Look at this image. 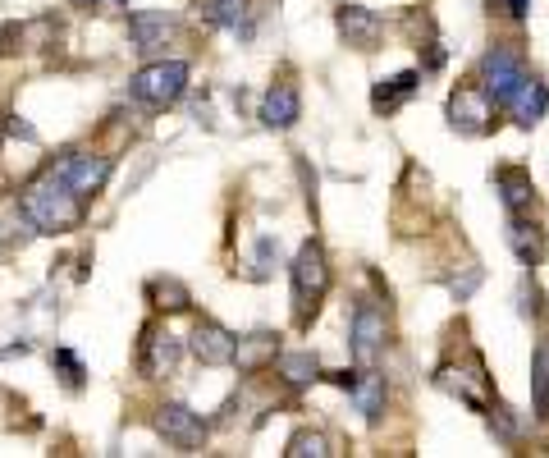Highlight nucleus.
Here are the masks:
<instances>
[{
  "instance_id": "f257e3e1",
  "label": "nucleus",
  "mask_w": 549,
  "mask_h": 458,
  "mask_svg": "<svg viewBox=\"0 0 549 458\" xmlns=\"http://www.w3.org/2000/svg\"><path fill=\"white\" fill-rule=\"evenodd\" d=\"M19 211H23V220H28L37 234H69V229L83 225V197H78L60 175H55V170H46L37 184L23 188Z\"/></svg>"
},
{
  "instance_id": "f03ea898",
  "label": "nucleus",
  "mask_w": 549,
  "mask_h": 458,
  "mask_svg": "<svg viewBox=\"0 0 549 458\" xmlns=\"http://www.w3.org/2000/svg\"><path fill=\"white\" fill-rule=\"evenodd\" d=\"M289 275H293V321L307 326V321L316 317L321 298L330 294V262H325L321 243L316 239L302 243L298 257H293V266H289Z\"/></svg>"
},
{
  "instance_id": "7ed1b4c3",
  "label": "nucleus",
  "mask_w": 549,
  "mask_h": 458,
  "mask_svg": "<svg viewBox=\"0 0 549 458\" xmlns=\"http://www.w3.org/2000/svg\"><path fill=\"white\" fill-rule=\"evenodd\" d=\"M129 92H133V101H142V106H151V110L174 106V101L188 92V65H183V60H156V65L133 74Z\"/></svg>"
},
{
  "instance_id": "20e7f679",
  "label": "nucleus",
  "mask_w": 549,
  "mask_h": 458,
  "mask_svg": "<svg viewBox=\"0 0 549 458\" xmlns=\"http://www.w3.org/2000/svg\"><path fill=\"white\" fill-rule=\"evenodd\" d=\"M522 83H527V60L517 46H490L481 55V88L495 106H508Z\"/></svg>"
},
{
  "instance_id": "39448f33",
  "label": "nucleus",
  "mask_w": 549,
  "mask_h": 458,
  "mask_svg": "<svg viewBox=\"0 0 549 458\" xmlns=\"http://www.w3.org/2000/svg\"><path fill=\"white\" fill-rule=\"evenodd\" d=\"M385 339H389V321L371 298H362L353 312V326H348V344H353V362L357 367H376L380 353H385Z\"/></svg>"
},
{
  "instance_id": "423d86ee",
  "label": "nucleus",
  "mask_w": 549,
  "mask_h": 458,
  "mask_svg": "<svg viewBox=\"0 0 549 458\" xmlns=\"http://www.w3.org/2000/svg\"><path fill=\"white\" fill-rule=\"evenodd\" d=\"M490 120H495V101L485 97V88H472V83L453 88V97H449L453 133H463V138H481V133H490Z\"/></svg>"
},
{
  "instance_id": "0eeeda50",
  "label": "nucleus",
  "mask_w": 549,
  "mask_h": 458,
  "mask_svg": "<svg viewBox=\"0 0 549 458\" xmlns=\"http://www.w3.org/2000/svg\"><path fill=\"white\" fill-rule=\"evenodd\" d=\"M156 431H161L165 445L183 449V454H193V449L206 445V422L188 404H161L156 408Z\"/></svg>"
},
{
  "instance_id": "6e6552de",
  "label": "nucleus",
  "mask_w": 549,
  "mask_h": 458,
  "mask_svg": "<svg viewBox=\"0 0 549 458\" xmlns=\"http://www.w3.org/2000/svg\"><path fill=\"white\" fill-rule=\"evenodd\" d=\"M51 170L65 179L78 197H92V193H101V188L110 184V170H115V161H110V156H92V152H69L65 161L51 165Z\"/></svg>"
},
{
  "instance_id": "1a4fd4ad",
  "label": "nucleus",
  "mask_w": 549,
  "mask_h": 458,
  "mask_svg": "<svg viewBox=\"0 0 549 458\" xmlns=\"http://www.w3.org/2000/svg\"><path fill=\"white\" fill-rule=\"evenodd\" d=\"M334 28H339V37H344L353 51H376L380 37H385L380 14L366 10V5H339V10H334Z\"/></svg>"
},
{
  "instance_id": "9d476101",
  "label": "nucleus",
  "mask_w": 549,
  "mask_h": 458,
  "mask_svg": "<svg viewBox=\"0 0 549 458\" xmlns=\"http://www.w3.org/2000/svg\"><path fill=\"white\" fill-rule=\"evenodd\" d=\"M188 349H193V358L202 362V367H229V362H234V335H229L220 321L202 317V321L193 326Z\"/></svg>"
},
{
  "instance_id": "9b49d317",
  "label": "nucleus",
  "mask_w": 549,
  "mask_h": 458,
  "mask_svg": "<svg viewBox=\"0 0 549 458\" xmlns=\"http://www.w3.org/2000/svg\"><path fill=\"white\" fill-rule=\"evenodd\" d=\"M179 358H183V344H179V339H174L170 330L147 326V339H142V358H138L142 376L161 381V376H170V371L179 367Z\"/></svg>"
},
{
  "instance_id": "f8f14e48",
  "label": "nucleus",
  "mask_w": 549,
  "mask_h": 458,
  "mask_svg": "<svg viewBox=\"0 0 549 458\" xmlns=\"http://www.w3.org/2000/svg\"><path fill=\"white\" fill-rule=\"evenodd\" d=\"M302 120V97L293 83H275V88L261 97V124L275 133H289Z\"/></svg>"
},
{
  "instance_id": "ddd939ff",
  "label": "nucleus",
  "mask_w": 549,
  "mask_h": 458,
  "mask_svg": "<svg viewBox=\"0 0 549 458\" xmlns=\"http://www.w3.org/2000/svg\"><path fill=\"white\" fill-rule=\"evenodd\" d=\"M275 358H280V335L257 330V335H248V339H234V362H229V367H238L243 376H257V371L275 367Z\"/></svg>"
},
{
  "instance_id": "4468645a",
  "label": "nucleus",
  "mask_w": 549,
  "mask_h": 458,
  "mask_svg": "<svg viewBox=\"0 0 549 458\" xmlns=\"http://www.w3.org/2000/svg\"><path fill=\"white\" fill-rule=\"evenodd\" d=\"M495 188H499V202H504L508 216H527L536 207V184H531L527 170H517V165H504L495 175Z\"/></svg>"
},
{
  "instance_id": "2eb2a0df",
  "label": "nucleus",
  "mask_w": 549,
  "mask_h": 458,
  "mask_svg": "<svg viewBox=\"0 0 549 458\" xmlns=\"http://www.w3.org/2000/svg\"><path fill=\"white\" fill-rule=\"evenodd\" d=\"M435 381H440V390L458 394V399H463L467 408H476V413H485V408H490V399L476 390V385H485L481 362H472V371H463V367H453V362H449V367H440V376H435Z\"/></svg>"
},
{
  "instance_id": "dca6fc26",
  "label": "nucleus",
  "mask_w": 549,
  "mask_h": 458,
  "mask_svg": "<svg viewBox=\"0 0 549 458\" xmlns=\"http://www.w3.org/2000/svg\"><path fill=\"white\" fill-rule=\"evenodd\" d=\"M170 33H174V14H165V10H138L129 19V37H133L138 51H156V46H165L170 42Z\"/></svg>"
},
{
  "instance_id": "f3484780",
  "label": "nucleus",
  "mask_w": 549,
  "mask_h": 458,
  "mask_svg": "<svg viewBox=\"0 0 549 458\" xmlns=\"http://www.w3.org/2000/svg\"><path fill=\"white\" fill-rule=\"evenodd\" d=\"M348 394H353L357 413L366 417V422H380V413H385V376H380L376 367H362L353 376V385H348Z\"/></svg>"
},
{
  "instance_id": "a211bd4d",
  "label": "nucleus",
  "mask_w": 549,
  "mask_h": 458,
  "mask_svg": "<svg viewBox=\"0 0 549 458\" xmlns=\"http://www.w3.org/2000/svg\"><path fill=\"white\" fill-rule=\"evenodd\" d=\"M508 248L517 252L522 266H540V257H545V229L531 225L527 216H508Z\"/></svg>"
},
{
  "instance_id": "6ab92c4d",
  "label": "nucleus",
  "mask_w": 549,
  "mask_h": 458,
  "mask_svg": "<svg viewBox=\"0 0 549 458\" xmlns=\"http://www.w3.org/2000/svg\"><path fill=\"white\" fill-rule=\"evenodd\" d=\"M508 110H513V120L522 124V129H531V124L545 120V110H549V88L540 83V78L527 74V83L517 88V97L508 101Z\"/></svg>"
},
{
  "instance_id": "aec40b11",
  "label": "nucleus",
  "mask_w": 549,
  "mask_h": 458,
  "mask_svg": "<svg viewBox=\"0 0 549 458\" xmlns=\"http://www.w3.org/2000/svg\"><path fill=\"white\" fill-rule=\"evenodd\" d=\"M417 88H421V74L417 69H403V74H394V78H380L376 92H371V106H376L380 115H394Z\"/></svg>"
},
{
  "instance_id": "412c9836",
  "label": "nucleus",
  "mask_w": 549,
  "mask_h": 458,
  "mask_svg": "<svg viewBox=\"0 0 549 458\" xmlns=\"http://www.w3.org/2000/svg\"><path fill=\"white\" fill-rule=\"evenodd\" d=\"M275 362H280V376L293 385V390L321 381V362H316V353H280Z\"/></svg>"
},
{
  "instance_id": "4be33fe9",
  "label": "nucleus",
  "mask_w": 549,
  "mask_h": 458,
  "mask_svg": "<svg viewBox=\"0 0 549 458\" xmlns=\"http://www.w3.org/2000/svg\"><path fill=\"white\" fill-rule=\"evenodd\" d=\"M151 303L161 307V312H183V307L193 303V294H188V284L174 280V275H156V280H151Z\"/></svg>"
},
{
  "instance_id": "5701e85b",
  "label": "nucleus",
  "mask_w": 549,
  "mask_h": 458,
  "mask_svg": "<svg viewBox=\"0 0 549 458\" xmlns=\"http://www.w3.org/2000/svg\"><path fill=\"white\" fill-rule=\"evenodd\" d=\"M531 399H536V413H549V335L531 353Z\"/></svg>"
},
{
  "instance_id": "b1692460",
  "label": "nucleus",
  "mask_w": 549,
  "mask_h": 458,
  "mask_svg": "<svg viewBox=\"0 0 549 458\" xmlns=\"http://www.w3.org/2000/svg\"><path fill=\"white\" fill-rule=\"evenodd\" d=\"M248 14V0H202V19L211 28H238Z\"/></svg>"
},
{
  "instance_id": "393cba45",
  "label": "nucleus",
  "mask_w": 549,
  "mask_h": 458,
  "mask_svg": "<svg viewBox=\"0 0 549 458\" xmlns=\"http://www.w3.org/2000/svg\"><path fill=\"white\" fill-rule=\"evenodd\" d=\"M284 454H289V458H330L334 449H330V440H325L321 431H298Z\"/></svg>"
},
{
  "instance_id": "a878e982",
  "label": "nucleus",
  "mask_w": 549,
  "mask_h": 458,
  "mask_svg": "<svg viewBox=\"0 0 549 458\" xmlns=\"http://www.w3.org/2000/svg\"><path fill=\"white\" fill-rule=\"evenodd\" d=\"M55 367L65 371V381L74 385V390H78V385H83V362H78L69 349H60V353H55Z\"/></svg>"
},
{
  "instance_id": "bb28decb",
  "label": "nucleus",
  "mask_w": 549,
  "mask_h": 458,
  "mask_svg": "<svg viewBox=\"0 0 549 458\" xmlns=\"http://www.w3.org/2000/svg\"><path fill=\"white\" fill-rule=\"evenodd\" d=\"M476 284H481V271H476V266H467L463 280H453V298H458V303H467V298L476 294Z\"/></svg>"
},
{
  "instance_id": "cd10ccee",
  "label": "nucleus",
  "mask_w": 549,
  "mask_h": 458,
  "mask_svg": "<svg viewBox=\"0 0 549 458\" xmlns=\"http://www.w3.org/2000/svg\"><path fill=\"white\" fill-rule=\"evenodd\" d=\"M270 257H275V239H261L257 243V280L270 275Z\"/></svg>"
},
{
  "instance_id": "c85d7f7f",
  "label": "nucleus",
  "mask_w": 549,
  "mask_h": 458,
  "mask_svg": "<svg viewBox=\"0 0 549 458\" xmlns=\"http://www.w3.org/2000/svg\"><path fill=\"white\" fill-rule=\"evenodd\" d=\"M5 129H10L14 138H23V142H37V133L28 129V124H19V120H10V124H5Z\"/></svg>"
},
{
  "instance_id": "c756f323",
  "label": "nucleus",
  "mask_w": 549,
  "mask_h": 458,
  "mask_svg": "<svg viewBox=\"0 0 549 458\" xmlns=\"http://www.w3.org/2000/svg\"><path fill=\"white\" fill-rule=\"evenodd\" d=\"M508 14H513V19H527V14H531V0H508Z\"/></svg>"
},
{
  "instance_id": "7c9ffc66",
  "label": "nucleus",
  "mask_w": 549,
  "mask_h": 458,
  "mask_svg": "<svg viewBox=\"0 0 549 458\" xmlns=\"http://www.w3.org/2000/svg\"><path fill=\"white\" fill-rule=\"evenodd\" d=\"M83 5H97V0H83Z\"/></svg>"
},
{
  "instance_id": "2f4dec72",
  "label": "nucleus",
  "mask_w": 549,
  "mask_h": 458,
  "mask_svg": "<svg viewBox=\"0 0 549 458\" xmlns=\"http://www.w3.org/2000/svg\"><path fill=\"white\" fill-rule=\"evenodd\" d=\"M0 138H5V129H0Z\"/></svg>"
}]
</instances>
